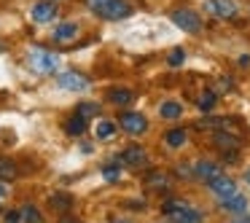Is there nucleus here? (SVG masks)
<instances>
[{
	"label": "nucleus",
	"instance_id": "f257e3e1",
	"mask_svg": "<svg viewBox=\"0 0 250 223\" xmlns=\"http://www.w3.org/2000/svg\"><path fill=\"white\" fill-rule=\"evenodd\" d=\"M24 62H27V70L41 78H51L62 70V54L46 49V46H30L27 54H24Z\"/></svg>",
	"mask_w": 250,
	"mask_h": 223
},
{
	"label": "nucleus",
	"instance_id": "f03ea898",
	"mask_svg": "<svg viewBox=\"0 0 250 223\" xmlns=\"http://www.w3.org/2000/svg\"><path fill=\"white\" fill-rule=\"evenodd\" d=\"M86 8L103 22H121L132 17V3L129 0H83Z\"/></svg>",
	"mask_w": 250,
	"mask_h": 223
},
{
	"label": "nucleus",
	"instance_id": "7ed1b4c3",
	"mask_svg": "<svg viewBox=\"0 0 250 223\" xmlns=\"http://www.w3.org/2000/svg\"><path fill=\"white\" fill-rule=\"evenodd\" d=\"M162 215L169 218V221H180V223H196V221H205V212L196 210L194 204H188V202L183 199H169L162 204Z\"/></svg>",
	"mask_w": 250,
	"mask_h": 223
},
{
	"label": "nucleus",
	"instance_id": "20e7f679",
	"mask_svg": "<svg viewBox=\"0 0 250 223\" xmlns=\"http://www.w3.org/2000/svg\"><path fill=\"white\" fill-rule=\"evenodd\" d=\"M54 83L60 92H67V94H86L92 89V81L81 70H60L54 76Z\"/></svg>",
	"mask_w": 250,
	"mask_h": 223
},
{
	"label": "nucleus",
	"instance_id": "39448f33",
	"mask_svg": "<svg viewBox=\"0 0 250 223\" xmlns=\"http://www.w3.org/2000/svg\"><path fill=\"white\" fill-rule=\"evenodd\" d=\"M30 22L38 24V27H46V24H54L57 17H60V0H35L27 11Z\"/></svg>",
	"mask_w": 250,
	"mask_h": 223
},
{
	"label": "nucleus",
	"instance_id": "423d86ee",
	"mask_svg": "<svg viewBox=\"0 0 250 223\" xmlns=\"http://www.w3.org/2000/svg\"><path fill=\"white\" fill-rule=\"evenodd\" d=\"M116 121H119V129L124 132V135H129V137H143L148 129H151L148 119L143 113H137V110H121Z\"/></svg>",
	"mask_w": 250,
	"mask_h": 223
},
{
	"label": "nucleus",
	"instance_id": "0eeeda50",
	"mask_svg": "<svg viewBox=\"0 0 250 223\" xmlns=\"http://www.w3.org/2000/svg\"><path fill=\"white\" fill-rule=\"evenodd\" d=\"M202 11L212 19H237L239 17V3L237 0H202Z\"/></svg>",
	"mask_w": 250,
	"mask_h": 223
},
{
	"label": "nucleus",
	"instance_id": "6e6552de",
	"mask_svg": "<svg viewBox=\"0 0 250 223\" xmlns=\"http://www.w3.org/2000/svg\"><path fill=\"white\" fill-rule=\"evenodd\" d=\"M169 19H172L175 27L183 30V33H188V35H199L202 33L199 11H191V8H175V11L169 14Z\"/></svg>",
	"mask_w": 250,
	"mask_h": 223
},
{
	"label": "nucleus",
	"instance_id": "1a4fd4ad",
	"mask_svg": "<svg viewBox=\"0 0 250 223\" xmlns=\"http://www.w3.org/2000/svg\"><path fill=\"white\" fill-rule=\"evenodd\" d=\"M51 43L57 46H70L78 41V35H81V24L78 22H54V27H51Z\"/></svg>",
	"mask_w": 250,
	"mask_h": 223
},
{
	"label": "nucleus",
	"instance_id": "9d476101",
	"mask_svg": "<svg viewBox=\"0 0 250 223\" xmlns=\"http://www.w3.org/2000/svg\"><path fill=\"white\" fill-rule=\"evenodd\" d=\"M218 210L226 212V215H231V218H242L245 212L250 210V199L242 194V191H237V194H231V196L218 199Z\"/></svg>",
	"mask_w": 250,
	"mask_h": 223
},
{
	"label": "nucleus",
	"instance_id": "9b49d317",
	"mask_svg": "<svg viewBox=\"0 0 250 223\" xmlns=\"http://www.w3.org/2000/svg\"><path fill=\"white\" fill-rule=\"evenodd\" d=\"M207 191H210L212 196H215V199H223V196H231V194H237L239 191V183L234 178H229V175H215V178H210L207 180Z\"/></svg>",
	"mask_w": 250,
	"mask_h": 223
},
{
	"label": "nucleus",
	"instance_id": "f8f14e48",
	"mask_svg": "<svg viewBox=\"0 0 250 223\" xmlns=\"http://www.w3.org/2000/svg\"><path fill=\"white\" fill-rule=\"evenodd\" d=\"M3 218H6V221H19V223H41L46 215H43V212H41L35 204L24 202V204H19V207H14V210H8Z\"/></svg>",
	"mask_w": 250,
	"mask_h": 223
},
{
	"label": "nucleus",
	"instance_id": "ddd939ff",
	"mask_svg": "<svg viewBox=\"0 0 250 223\" xmlns=\"http://www.w3.org/2000/svg\"><path fill=\"white\" fill-rule=\"evenodd\" d=\"M119 162L129 169H140L148 164V151L143 145H126L124 151L119 153Z\"/></svg>",
	"mask_w": 250,
	"mask_h": 223
},
{
	"label": "nucleus",
	"instance_id": "4468645a",
	"mask_svg": "<svg viewBox=\"0 0 250 223\" xmlns=\"http://www.w3.org/2000/svg\"><path fill=\"white\" fill-rule=\"evenodd\" d=\"M116 132H119V121L105 119V116H97V119H94V124H92V135H94V140L108 142V140H113V137H116Z\"/></svg>",
	"mask_w": 250,
	"mask_h": 223
},
{
	"label": "nucleus",
	"instance_id": "2eb2a0df",
	"mask_svg": "<svg viewBox=\"0 0 250 223\" xmlns=\"http://www.w3.org/2000/svg\"><path fill=\"white\" fill-rule=\"evenodd\" d=\"M191 172H194L196 180H202V183H207L210 178H215V175H221L223 169L218 167L215 162H210V159H196L194 167H191Z\"/></svg>",
	"mask_w": 250,
	"mask_h": 223
},
{
	"label": "nucleus",
	"instance_id": "dca6fc26",
	"mask_svg": "<svg viewBox=\"0 0 250 223\" xmlns=\"http://www.w3.org/2000/svg\"><path fill=\"white\" fill-rule=\"evenodd\" d=\"M108 102L110 105H116V108H129L132 102H135V92L132 89H126V86H113V89H108Z\"/></svg>",
	"mask_w": 250,
	"mask_h": 223
},
{
	"label": "nucleus",
	"instance_id": "f3484780",
	"mask_svg": "<svg viewBox=\"0 0 250 223\" xmlns=\"http://www.w3.org/2000/svg\"><path fill=\"white\" fill-rule=\"evenodd\" d=\"M86 129H89V119H86V116H81V113H73L70 119L65 121V132L70 137H81Z\"/></svg>",
	"mask_w": 250,
	"mask_h": 223
},
{
	"label": "nucleus",
	"instance_id": "a211bd4d",
	"mask_svg": "<svg viewBox=\"0 0 250 223\" xmlns=\"http://www.w3.org/2000/svg\"><path fill=\"white\" fill-rule=\"evenodd\" d=\"M180 116H183V105L175 102V100H164V102L159 105V119H164V121H178Z\"/></svg>",
	"mask_w": 250,
	"mask_h": 223
},
{
	"label": "nucleus",
	"instance_id": "6ab92c4d",
	"mask_svg": "<svg viewBox=\"0 0 250 223\" xmlns=\"http://www.w3.org/2000/svg\"><path fill=\"white\" fill-rule=\"evenodd\" d=\"M186 142H188V132L180 129V126H175V129L164 132V145L172 148V151H178V148H183Z\"/></svg>",
	"mask_w": 250,
	"mask_h": 223
},
{
	"label": "nucleus",
	"instance_id": "aec40b11",
	"mask_svg": "<svg viewBox=\"0 0 250 223\" xmlns=\"http://www.w3.org/2000/svg\"><path fill=\"white\" fill-rule=\"evenodd\" d=\"M49 207L51 210H57V212H65V210H70L73 204H76V199H73L70 194H65V191H57V194H49Z\"/></svg>",
	"mask_w": 250,
	"mask_h": 223
},
{
	"label": "nucleus",
	"instance_id": "412c9836",
	"mask_svg": "<svg viewBox=\"0 0 250 223\" xmlns=\"http://www.w3.org/2000/svg\"><path fill=\"white\" fill-rule=\"evenodd\" d=\"M121 169H124V164H121L119 159H113V162H108V164L100 167V175H103L105 183H119V180H121Z\"/></svg>",
	"mask_w": 250,
	"mask_h": 223
},
{
	"label": "nucleus",
	"instance_id": "4be33fe9",
	"mask_svg": "<svg viewBox=\"0 0 250 223\" xmlns=\"http://www.w3.org/2000/svg\"><path fill=\"white\" fill-rule=\"evenodd\" d=\"M19 175V169H17V164L11 162V159H6V156H0V180H8L11 183L14 178Z\"/></svg>",
	"mask_w": 250,
	"mask_h": 223
},
{
	"label": "nucleus",
	"instance_id": "5701e85b",
	"mask_svg": "<svg viewBox=\"0 0 250 223\" xmlns=\"http://www.w3.org/2000/svg\"><path fill=\"white\" fill-rule=\"evenodd\" d=\"M215 102H218V94L212 92V89H210V92H202L199 100H196V105H199L202 113H210V110L215 108Z\"/></svg>",
	"mask_w": 250,
	"mask_h": 223
},
{
	"label": "nucleus",
	"instance_id": "b1692460",
	"mask_svg": "<svg viewBox=\"0 0 250 223\" xmlns=\"http://www.w3.org/2000/svg\"><path fill=\"white\" fill-rule=\"evenodd\" d=\"M215 145L237 151V148H239V137L237 135H229V132H215Z\"/></svg>",
	"mask_w": 250,
	"mask_h": 223
},
{
	"label": "nucleus",
	"instance_id": "393cba45",
	"mask_svg": "<svg viewBox=\"0 0 250 223\" xmlns=\"http://www.w3.org/2000/svg\"><path fill=\"white\" fill-rule=\"evenodd\" d=\"M148 185H151V188H167V185H169V175L167 172H151V175H148Z\"/></svg>",
	"mask_w": 250,
	"mask_h": 223
},
{
	"label": "nucleus",
	"instance_id": "a878e982",
	"mask_svg": "<svg viewBox=\"0 0 250 223\" xmlns=\"http://www.w3.org/2000/svg\"><path fill=\"white\" fill-rule=\"evenodd\" d=\"M76 113L86 116V119H97V116H100V105L97 102H78Z\"/></svg>",
	"mask_w": 250,
	"mask_h": 223
},
{
	"label": "nucleus",
	"instance_id": "bb28decb",
	"mask_svg": "<svg viewBox=\"0 0 250 223\" xmlns=\"http://www.w3.org/2000/svg\"><path fill=\"white\" fill-rule=\"evenodd\" d=\"M167 60H169V65H183V62H186V51L183 49H172Z\"/></svg>",
	"mask_w": 250,
	"mask_h": 223
},
{
	"label": "nucleus",
	"instance_id": "cd10ccee",
	"mask_svg": "<svg viewBox=\"0 0 250 223\" xmlns=\"http://www.w3.org/2000/svg\"><path fill=\"white\" fill-rule=\"evenodd\" d=\"M8 199H11V185L8 180H0V204H6Z\"/></svg>",
	"mask_w": 250,
	"mask_h": 223
},
{
	"label": "nucleus",
	"instance_id": "c85d7f7f",
	"mask_svg": "<svg viewBox=\"0 0 250 223\" xmlns=\"http://www.w3.org/2000/svg\"><path fill=\"white\" fill-rule=\"evenodd\" d=\"M242 180H245V185H248V188H250V167H248V169H245V175H242Z\"/></svg>",
	"mask_w": 250,
	"mask_h": 223
},
{
	"label": "nucleus",
	"instance_id": "c756f323",
	"mask_svg": "<svg viewBox=\"0 0 250 223\" xmlns=\"http://www.w3.org/2000/svg\"><path fill=\"white\" fill-rule=\"evenodd\" d=\"M239 221H250V210H248V212H245V215H242V218H239Z\"/></svg>",
	"mask_w": 250,
	"mask_h": 223
},
{
	"label": "nucleus",
	"instance_id": "7c9ffc66",
	"mask_svg": "<svg viewBox=\"0 0 250 223\" xmlns=\"http://www.w3.org/2000/svg\"><path fill=\"white\" fill-rule=\"evenodd\" d=\"M60 3H62V0H60Z\"/></svg>",
	"mask_w": 250,
	"mask_h": 223
}]
</instances>
